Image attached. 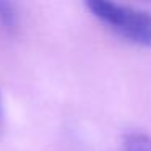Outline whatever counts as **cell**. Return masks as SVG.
<instances>
[{
  "label": "cell",
  "instance_id": "277c9868",
  "mask_svg": "<svg viewBox=\"0 0 151 151\" xmlns=\"http://www.w3.org/2000/svg\"><path fill=\"white\" fill-rule=\"evenodd\" d=\"M146 2H151V0H146Z\"/></svg>",
  "mask_w": 151,
  "mask_h": 151
},
{
  "label": "cell",
  "instance_id": "6da1fadb",
  "mask_svg": "<svg viewBox=\"0 0 151 151\" xmlns=\"http://www.w3.org/2000/svg\"><path fill=\"white\" fill-rule=\"evenodd\" d=\"M85 7L120 37L138 46H151V15L117 0H83Z\"/></svg>",
  "mask_w": 151,
  "mask_h": 151
},
{
  "label": "cell",
  "instance_id": "7a4b0ae2",
  "mask_svg": "<svg viewBox=\"0 0 151 151\" xmlns=\"http://www.w3.org/2000/svg\"><path fill=\"white\" fill-rule=\"evenodd\" d=\"M18 23L17 10L12 0H0V24L5 29H15Z\"/></svg>",
  "mask_w": 151,
  "mask_h": 151
},
{
  "label": "cell",
  "instance_id": "3957f363",
  "mask_svg": "<svg viewBox=\"0 0 151 151\" xmlns=\"http://www.w3.org/2000/svg\"><path fill=\"white\" fill-rule=\"evenodd\" d=\"M124 151H151V138L141 133H132L124 138Z\"/></svg>",
  "mask_w": 151,
  "mask_h": 151
}]
</instances>
